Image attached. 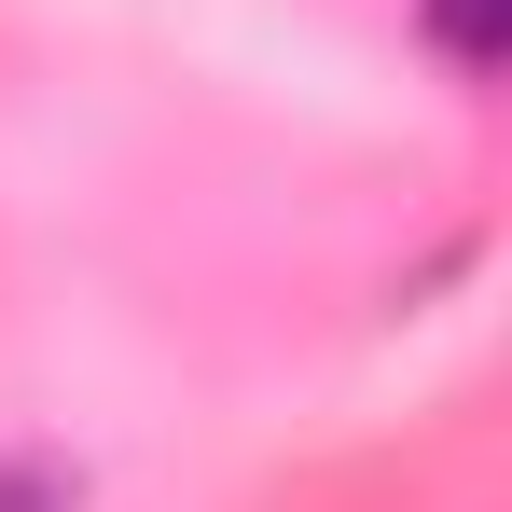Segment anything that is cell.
<instances>
[{"mask_svg":"<svg viewBox=\"0 0 512 512\" xmlns=\"http://www.w3.org/2000/svg\"><path fill=\"white\" fill-rule=\"evenodd\" d=\"M429 42H443V70H471V84H499L512 70V0H416Z\"/></svg>","mask_w":512,"mask_h":512,"instance_id":"cell-1","label":"cell"},{"mask_svg":"<svg viewBox=\"0 0 512 512\" xmlns=\"http://www.w3.org/2000/svg\"><path fill=\"white\" fill-rule=\"evenodd\" d=\"M84 499V471H56V457H0V512H70Z\"/></svg>","mask_w":512,"mask_h":512,"instance_id":"cell-2","label":"cell"}]
</instances>
